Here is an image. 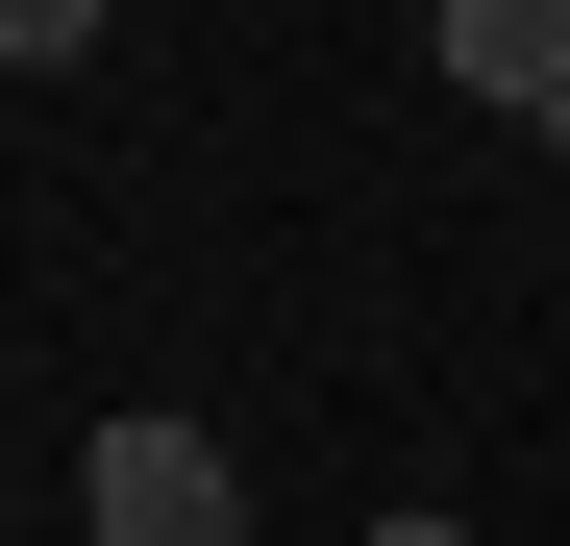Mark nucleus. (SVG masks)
I'll return each instance as SVG.
<instances>
[{
    "label": "nucleus",
    "mask_w": 570,
    "mask_h": 546,
    "mask_svg": "<svg viewBox=\"0 0 570 546\" xmlns=\"http://www.w3.org/2000/svg\"><path fill=\"white\" fill-rule=\"evenodd\" d=\"M75 521H100V546H248V497H224L199 422H100V447H75Z\"/></svg>",
    "instance_id": "obj_1"
},
{
    "label": "nucleus",
    "mask_w": 570,
    "mask_h": 546,
    "mask_svg": "<svg viewBox=\"0 0 570 546\" xmlns=\"http://www.w3.org/2000/svg\"><path fill=\"white\" fill-rule=\"evenodd\" d=\"M446 75H471L497 125H546V100H570V0H446Z\"/></svg>",
    "instance_id": "obj_2"
},
{
    "label": "nucleus",
    "mask_w": 570,
    "mask_h": 546,
    "mask_svg": "<svg viewBox=\"0 0 570 546\" xmlns=\"http://www.w3.org/2000/svg\"><path fill=\"white\" fill-rule=\"evenodd\" d=\"M546 149H570V100H546Z\"/></svg>",
    "instance_id": "obj_3"
}]
</instances>
